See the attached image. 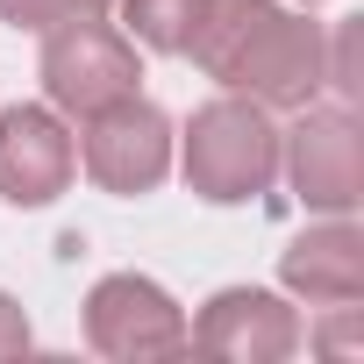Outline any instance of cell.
I'll return each mask as SVG.
<instances>
[{
    "label": "cell",
    "instance_id": "1",
    "mask_svg": "<svg viewBox=\"0 0 364 364\" xmlns=\"http://www.w3.org/2000/svg\"><path fill=\"white\" fill-rule=\"evenodd\" d=\"M279 178V122L250 93H222L186 122V186L215 208H243Z\"/></svg>",
    "mask_w": 364,
    "mask_h": 364
},
{
    "label": "cell",
    "instance_id": "2",
    "mask_svg": "<svg viewBox=\"0 0 364 364\" xmlns=\"http://www.w3.org/2000/svg\"><path fill=\"white\" fill-rule=\"evenodd\" d=\"M36 79H43V100H50L58 114L86 122V114H100L107 100L136 93L143 65H136V43H129L122 29H107L100 15H65V22L43 29V65H36Z\"/></svg>",
    "mask_w": 364,
    "mask_h": 364
},
{
    "label": "cell",
    "instance_id": "3",
    "mask_svg": "<svg viewBox=\"0 0 364 364\" xmlns=\"http://www.w3.org/2000/svg\"><path fill=\"white\" fill-rule=\"evenodd\" d=\"M300 122L279 129V171L314 215H350L364 200V136L350 107H293Z\"/></svg>",
    "mask_w": 364,
    "mask_h": 364
},
{
    "label": "cell",
    "instance_id": "4",
    "mask_svg": "<svg viewBox=\"0 0 364 364\" xmlns=\"http://www.w3.org/2000/svg\"><path fill=\"white\" fill-rule=\"evenodd\" d=\"M79 164L100 193H157L164 171H171V122L164 107H150L143 93H122L107 100L100 114H86V143H79Z\"/></svg>",
    "mask_w": 364,
    "mask_h": 364
},
{
    "label": "cell",
    "instance_id": "5",
    "mask_svg": "<svg viewBox=\"0 0 364 364\" xmlns=\"http://www.w3.org/2000/svg\"><path fill=\"white\" fill-rule=\"evenodd\" d=\"M86 343L114 364H150V357H178L186 350V314L178 300L143 279V272H114L86 293Z\"/></svg>",
    "mask_w": 364,
    "mask_h": 364
},
{
    "label": "cell",
    "instance_id": "6",
    "mask_svg": "<svg viewBox=\"0 0 364 364\" xmlns=\"http://www.w3.org/2000/svg\"><path fill=\"white\" fill-rule=\"evenodd\" d=\"M321 86H328V36H321V22H307L293 8H272L229 72V93H250L257 107H286V114L321 100Z\"/></svg>",
    "mask_w": 364,
    "mask_h": 364
},
{
    "label": "cell",
    "instance_id": "7",
    "mask_svg": "<svg viewBox=\"0 0 364 364\" xmlns=\"http://www.w3.org/2000/svg\"><path fill=\"white\" fill-rule=\"evenodd\" d=\"M79 171V143L65 129V114L43 107H8L0 114V200L8 208H50Z\"/></svg>",
    "mask_w": 364,
    "mask_h": 364
},
{
    "label": "cell",
    "instance_id": "8",
    "mask_svg": "<svg viewBox=\"0 0 364 364\" xmlns=\"http://www.w3.org/2000/svg\"><path fill=\"white\" fill-rule=\"evenodd\" d=\"M186 343L229 364H286L300 350V314L264 286H222L200 307V321H186Z\"/></svg>",
    "mask_w": 364,
    "mask_h": 364
},
{
    "label": "cell",
    "instance_id": "9",
    "mask_svg": "<svg viewBox=\"0 0 364 364\" xmlns=\"http://www.w3.org/2000/svg\"><path fill=\"white\" fill-rule=\"evenodd\" d=\"M279 279H286V293H300L314 307L364 300V229L350 215H328V222L300 229L279 257Z\"/></svg>",
    "mask_w": 364,
    "mask_h": 364
},
{
    "label": "cell",
    "instance_id": "10",
    "mask_svg": "<svg viewBox=\"0 0 364 364\" xmlns=\"http://www.w3.org/2000/svg\"><path fill=\"white\" fill-rule=\"evenodd\" d=\"M114 8H122V36H129V43H143V50H157V58H178L200 0H114Z\"/></svg>",
    "mask_w": 364,
    "mask_h": 364
},
{
    "label": "cell",
    "instance_id": "11",
    "mask_svg": "<svg viewBox=\"0 0 364 364\" xmlns=\"http://www.w3.org/2000/svg\"><path fill=\"white\" fill-rule=\"evenodd\" d=\"M328 86H336V100H343V107L357 100V22H343V29H336V43H328Z\"/></svg>",
    "mask_w": 364,
    "mask_h": 364
},
{
    "label": "cell",
    "instance_id": "12",
    "mask_svg": "<svg viewBox=\"0 0 364 364\" xmlns=\"http://www.w3.org/2000/svg\"><path fill=\"white\" fill-rule=\"evenodd\" d=\"M72 15V0H0V22H15V29H50V22H65Z\"/></svg>",
    "mask_w": 364,
    "mask_h": 364
},
{
    "label": "cell",
    "instance_id": "13",
    "mask_svg": "<svg viewBox=\"0 0 364 364\" xmlns=\"http://www.w3.org/2000/svg\"><path fill=\"white\" fill-rule=\"evenodd\" d=\"M357 314H364L357 300H343V307H336V321L321 328V350H328V357H350V350H357Z\"/></svg>",
    "mask_w": 364,
    "mask_h": 364
},
{
    "label": "cell",
    "instance_id": "14",
    "mask_svg": "<svg viewBox=\"0 0 364 364\" xmlns=\"http://www.w3.org/2000/svg\"><path fill=\"white\" fill-rule=\"evenodd\" d=\"M22 350H29V314H22V300L0 293V357H22Z\"/></svg>",
    "mask_w": 364,
    "mask_h": 364
},
{
    "label": "cell",
    "instance_id": "15",
    "mask_svg": "<svg viewBox=\"0 0 364 364\" xmlns=\"http://www.w3.org/2000/svg\"><path fill=\"white\" fill-rule=\"evenodd\" d=\"M114 0H72V15H107Z\"/></svg>",
    "mask_w": 364,
    "mask_h": 364
},
{
    "label": "cell",
    "instance_id": "16",
    "mask_svg": "<svg viewBox=\"0 0 364 364\" xmlns=\"http://www.w3.org/2000/svg\"><path fill=\"white\" fill-rule=\"evenodd\" d=\"M307 8H314V0H307Z\"/></svg>",
    "mask_w": 364,
    "mask_h": 364
}]
</instances>
